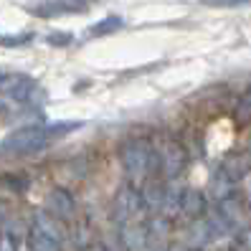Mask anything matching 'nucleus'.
<instances>
[{"label": "nucleus", "mask_w": 251, "mask_h": 251, "mask_svg": "<svg viewBox=\"0 0 251 251\" xmlns=\"http://www.w3.org/2000/svg\"><path fill=\"white\" fill-rule=\"evenodd\" d=\"M216 213L226 221L228 228H231L233 233H236V231H241V228H246V211H244L241 201H236L233 196L226 198V201H221V203H218V208H216Z\"/></svg>", "instance_id": "6e6552de"}, {"label": "nucleus", "mask_w": 251, "mask_h": 251, "mask_svg": "<svg viewBox=\"0 0 251 251\" xmlns=\"http://www.w3.org/2000/svg\"><path fill=\"white\" fill-rule=\"evenodd\" d=\"M94 5V0H33L28 3V13L36 18H58V16H74V13H86Z\"/></svg>", "instance_id": "20e7f679"}, {"label": "nucleus", "mask_w": 251, "mask_h": 251, "mask_svg": "<svg viewBox=\"0 0 251 251\" xmlns=\"http://www.w3.org/2000/svg\"><path fill=\"white\" fill-rule=\"evenodd\" d=\"M142 213V201H140V190L135 185H122L117 190V196L112 201V218L117 224L127 226L135 216Z\"/></svg>", "instance_id": "39448f33"}, {"label": "nucleus", "mask_w": 251, "mask_h": 251, "mask_svg": "<svg viewBox=\"0 0 251 251\" xmlns=\"http://www.w3.org/2000/svg\"><path fill=\"white\" fill-rule=\"evenodd\" d=\"M162 198H165V185L157 183V180H147L140 190V201H142V208H150V211H160Z\"/></svg>", "instance_id": "9d476101"}, {"label": "nucleus", "mask_w": 251, "mask_h": 251, "mask_svg": "<svg viewBox=\"0 0 251 251\" xmlns=\"http://www.w3.org/2000/svg\"><path fill=\"white\" fill-rule=\"evenodd\" d=\"M236 251H251V226L236 231Z\"/></svg>", "instance_id": "aec40b11"}, {"label": "nucleus", "mask_w": 251, "mask_h": 251, "mask_svg": "<svg viewBox=\"0 0 251 251\" xmlns=\"http://www.w3.org/2000/svg\"><path fill=\"white\" fill-rule=\"evenodd\" d=\"M231 188H233V183H231L221 170H216V173H213V178H211V196L221 203V201L231 198Z\"/></svg>", "instance_id": "ddd939ff"}, {"label": "nucleus", "mask_w": 251, "mask_h": 251, "mask_svg": "<svg viewBox=\"0 0 251 251\" xmlns=\"http://www.w3.org/2000/svg\"><path fill=\"white\" fill-rule=\"evenodd\" d=\"M13 190H16V193H25V188H28V180L25 178H13V175H5V178H3Z\"/></svg>", "instance_id": "412c9836"}, {"label": "nucleus", "mask_w": 251, "mask_h": 251, "mask_svg": "<svg viewBox=\"0 0 251 251\" xmlns=\"http://www.w3.org/2000/svg\"><path fill=\"white\" fill-rule=\"evenodd\" d=\"M178 203H180V190L165 188V198H162L160 213H162V216H175V213H178Z\"/></svg>", "instance_id": "dca6fc26"}, {"label": "nucleus", "mask_w": 251, "mask_h": 251, "mask_svg": "<svg viewBox=\"0 0 251 251\" xmlns=\"http://www.w3.org/2000/svg\"><path fill=\"white\" fill-rule=\"evenodd\" d=\"M46 41L51 43V46H69V43H71V33H51Z\"/></svg>", "instance_id": "4be33fe9"}, {"label": "nucleus", "mask_w": 251, "mask_h": 251, "mask_svg": "<svg viewBox=\"0 0 251 251\" xmlns=\"http://www.w3.org/2000/svg\"><path fill=\"white\" fill-rule=\"evenodd\" d=\"M28 246H31V251H61V244L36 228H31V233H28Z\"/></svg>", "instance_id": "4468645a"}, {"label": "nucleus", "mask_w": 251, "mask_h": 251, "mask_svg": "<svg viewBox=\"0 0 251 251\" xmlns=\"http://www.w3.org/2000/svg\"><path fill=\"white\" fill-rule=\"evenodd\" d=\"M79 127H84V122H79V120H69V122H56V125H46V132H49V137L53 140V137L69 135V132L79 129Z\"/></svg>", "instance_id": "f3484780"}, {"label": "nucleus", "mask_w": 251, "mask_h": 251, "mask_svg": "<svg viewBox=\"0 0 251 251\" xmlns=\"http://www.w3.org/2000/svg\"><path fill=\"white\" fill-rule=\"evenodd\" d=\"M33 36L31 33H16V36H0V46L3 49H16V46H25L31 43Z\"/></svg>", "instance_id": "a211bd4d"}, {"label": "nucleus", "mask_w": 251, "mask_h": 251, "mask_svg": "<svg viewBox=\"0 0 251 251\" xmlns=\"http://www.w3.org/2000/svg\"><path fill=\"white\" fill-rule=\"evenodd\" d=\"M5 79H8V71H3V69H0V84H3Z\"/></svg>", "instance_id": "bb28decb"}, {"label": "nucleus", "mask_w": 251, "mask_h": 251, "mask_svg": "<svg viewBox=\"0 0 251 251\" xmlns=\"http://www.w3.org/2000/svg\"><path fill=\"white\" fill-rule=\"evenodd\" d=\"M244 155H246V160L251 162V140H249V145H246V152H244Z\"/></svg>", "instance_id": "393cba45"}, {"label": "nucleus", "mask_w": 251, "mask_h": 251, "mask_svg": "<svg viewBox=\"0 0 251 251\" xmlns=\"http://www.w3.org/2000/svg\"><path fill=\"white\" fill-rule=\"evenodd\" d=\"M0 251H18L16 239L10 233H0Z\"/></svg>", "instance_id": "5701e85b"}, {"label": "nucleus", "mask_w": 251, "mask_h": 251, "mask_svg": "<svg viewBox=\"0 0 251 251\" xmlns=\"http://www.w3.org/2000/svg\"><path fill=\"white\" fill-rule=\"evenodd\" d=\"M205 5H236V3H244V0H203Z\"/></svg>", "instance_id": "b1692460"}, {"label": "nucleus", "mask_w": 251, "mask_h": 251, "mask_svg": "<svg viewBox=\"0 0 251 251\" xmlns=\"http://www.w3.org/2000/svg\"><path fill=\"white\" fill-rule=\"evenodd\" d=\"M236 117H239V122H241V125L251 122V92L241 99V104L236 107Z\"/></svg>", "instance_id": "6ab92c4d"}, {"label": "nucleus", "mask_w": 251, "mask_h": 251, "mask_svg": "<svg viewBox=\"0 0 251 251\" xmlns=\"http://www.w3.org/2000/svg\"><path fill=\"white\" fill-rule=\"evenodd\" d=\"M51 142L46 125H25L0 140V155H33Z\"/></svg>", "instance_id": "f03ea898"}, {"label": "nucleus", "mask_w": 251, "mask_h": 251, "mask_svg": "<svg viewBox=\"0 0 251 251\" xmlns=\"http://www.w3.org/2000/svg\"><path fill=\"white\" fill-rule=\"evenodd\" d=\"M61 221H56L53 216H49L46 211H36V218H33V228L36 231H41V233H46L49 239H53V241H61V236H64V231H61Z\"/></svg>", "instance_id": "f8f14e48"}, {"label": "nucleus", "mask_w": 251, "mask_h": 251, "mask_svg": "<svg viewBox=\"0 0 251 251\" xmlns=\"http://www.w3.org/2000/svg\"><path fill=\"white\" fill-rule=\"evenodd\" d=\"M120 28H125V21H122L120 16H109V18H104V21L94 23V25L89 28V36H92V38H97V36H109V33H117Z\"/></svg>", "instance_id": "2eb2a0df"}, {"label": "nucleus", "mask_w": 251, "mask_h": 251, "mask_svg": "<svg viewBox=\"0 0 251 251\" xmlns=\"http://www.w3.org/2000/svg\"><path fill=\"white\" fill-rule=\"evenodd\" d=\"M221 173L226 175V178L236 185V183H241L246 175H249V170H251V162L246 160V155L244 152H228L226 157H224V162H221V168H218Z\"/></svg>", "instance_id": "1a4fd4ad"}, {"label": "nucleus", "mask_w": 251, "mask_h": 251, "mask_svg": "<svg viewBox=\"0 0 251 251\" xmlns=\"http://www.w3.org/2000/svg\"><path fill=\"white\" fill-rule=\"evenodd\" d=\"M205 211H208V201H205L203 190H198V188H185V190H180L178 213H183V216L190 218V221H198V218L205 216Z\"/></svg>", "instance_id": "0eeeda50"}, {"label": "nucleus", "mask_w": 251, "mask_h": 251, "mask_svg": "<svg viewBox=\"0 0 251 251\" xmlns=\"http://www.w3.org/2000/svg\"><path fill=\"white\" fill-rule=\"evenodd\" d=\"M46 213L53 216L56 221H69L76 213V201L66 188H53L46 198Z\"/></svg>", "instance_id": "423d86ee"}, {"label": "nucleus", "mask_w": 251, "mask_h": 251, "mask_svg": "<svg viewBox=\"0 0 251 251\" xmlns=\"http://www.w3.org/2000/svg\"><path fill=\"white\" fill-rule=\"evenodd\" d=\"M165 251H188V249H183V246L175 244V246H170V249H165Z\"/></svg>", "instance_id": "a878e982"}, {"label": "nucleus", "mask_w": 251, "mask_h": 251, "mask_svg": "<svg viewBox=\"0 0 251 251\" xmlns=\"http://www.w3.org/2000/svg\"><path fill=\"white\" fill-rule=\"evenodd\" d=\"M155 162H157V168L162 170V175L173 183V180H178L185 165H188V152H185V147L180 142H175V140H165L160 145V150H155Z\"/></svg>", "instance_id": "7ed1b4c3"}, {"label": "nucleus", "mask_w": 251, "mask_h": 251, "mask_svg": "<svg viewBox=\"0 0 251 251\" xmlns=\"http://www.w3.org/2000/svg\"><path fill=\"white\" fill-rule=\"evenodd\" d=\"M122 165H125V175H127L129 185L145 183V178L150 175V170L157 168L152 145L147 140H142V137L127 140L125 147H122Z\"/></svg>", "instance_id": "f257e3e1"}, {"label": "nucleus", "mask_w": 251, "mask_h": 251, "mask_svg": "<svg viewBox=\"0 0 251 251\" xmlns=\"http://www.w3.org/2000/svg\"><path fill=\"white\" fill-rule=\"evenodd\" d=\"M188 239H190V244H193L196 249H205L208 244H213V241H216L213 228H211L208 221H205V216L190 224V233H188Z\"/></svg>", "instance_id": "9b49d317"}]
</instances>
